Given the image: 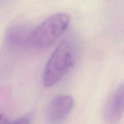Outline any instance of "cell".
Returning <instances> with one entry per match:
<instances>
[{
    "label": "cell",
    "mask_w": 124,
    "mask_h": 124,
    "mask_svg": "<svg viewBox=\"0 0 124 124\" xmlns=\"http://www.w3.org/2000/svg\"><path fill=\"white\" fill-rule=\"evenodd\" d=\"M74 106L71 96L62 94L54 97L48 104L46 113L47 124H63Z\"/></svg>",
    "instance_id": "3"
},
{
    "label": "cell",
    "mask_w": 124,
    "mask_h": 124,
    "mask_svg": "<svg viewBox=\"0 0 124 124\" xmlns=\"http://www.w3.org/2000/svg\"><path fill=\"white\" fill-rule=\"evenodd\" d=\"M9 121H8V119L6 117L5 115L3 114H1V124H9Z\"/></svg>",
    "instance_id": "7"
},
{
    "label": "cell",
    "mask_w": 124,
    "mask_h": 124,
    "mask_svg": "<svg viewBox=\"0 0 124 124\" xmlns=\"http://www.w3.org/2000/svg\"><path fill=\"white\" fill-rule=\"evenodd\" d=\"M124 114V82L112 93L104 109L105 124H117Z\"/></svg>",
    "instance_id": "4"
},
{
    "label": "cell",
    "mask_w": 124,
    "mask_h": 124,
    "mask_svg": "<svg viewBox=\"0 0 124 124\" xmlns=\"http://www.w3.org/2000/svg\"><path fill=\"white\" fill-rule=\"evenodd\" d=\"M71 17L65 13H58L48 17L33 29L31 46L38 49L50 47L67 29Z\"/></svg>",
    "instance_id": "2"
},
{
    "label": "cell",
    "mask_w": 124,
    "mask_h": 124,
    "mask_svg": "<svg viewBox=\"0 0 124 124\" xmlns=\"http://www.w3.org/2000/svg\"><path fill=\"white\" fill-rule=\"evenodd\" d=\"M75 54L71 43L67 40L62 41L52 53L45 68L43 85L52 87L58 84L72 69Z\"/></svg>",
    "instance_id": "1"
},
{
    "label": "cell",
    "mask_w": 124,
    "mask_h": 124,
    "mask_svg": "<svg viewBox=\"0 0 124 124\" xmlns=\"http://www.w3.org/2000/svg\"><path fill=\"white\" fill-rule=\"evenodd\" d=\"M8 124H30V120L27 116H24L17 119L13 122H10Z\"/></svg>",
    "instance_id": "6"
},
{
    "label": "cell",
    "mask_w": 124,
    "mask_h": 124,
    "mask_svg": "<svg viewBox=\"0 0 124 124\" xmlns=\"http://www.w3.org/2000/svg\"><path fill=\"white\" fill-rule=\"evenodd\" d=\"M33 30L30 27L23 24L10 27L5 36L6 46L11 50H18L31 46Z\"/></svg>",
    "instance_id": "5"
}]
</instances>
